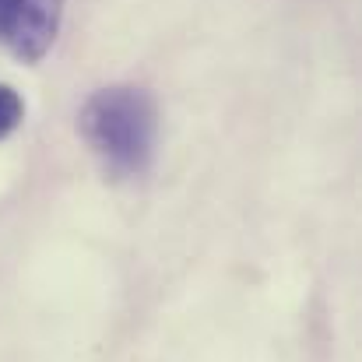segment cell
<instances>
[{"label": "cell", "instance_id": "cell-2", "mask_svg": "<svg viewBox=\"0 0 362 362\" xmlns=\"http://www.w3.org/2000/svg\"><path fill=\"white\" fill-rule=\"evenodd\" d=\"M64 0H0V42L25 64H35L57 39Z\"/></svg>", "mask_w": 362, "mask_h": 362}, {"label": "cell", "instance_id": "cell-1", "mask_svg": "<svg viewBox=\"0 0 362 362\" xmlns=\"http://www.w3.org/2000/svg\"><path fill=\"white\" fill-rule=\"evenodd\" d=\"M85 144L117 173H141L151 162L158 113L144 88L113 85L95 92L78 117Z\"/></svg>", "mask_w": 362, "mask_h": 362}, {"label": "cell", "instance_id": "cell-3", "mask_svg": "<svg viewBox=\"0 0 362 362\" xmlns=\"http://www.w3.org/2000/svg\"><path fill=\"white\" fill-rule=\"evenodd\" d=\"M25 117V103L11 85H0V137H7Z\"/></svg>", "mask_w": 362, "mask_h": 362}]
</instances>
